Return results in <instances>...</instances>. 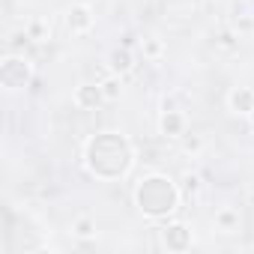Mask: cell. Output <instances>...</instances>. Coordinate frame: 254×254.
<instances>
[{
  "instance_id": "obj_1",
  "label": "cell",
  "mask_w": 254,
  "mask_h": 254,
  "mask_svg": "<svg viewBox=\"0 0 254 254\" xmlns=\"http://www.w3.org/2000/svg\"><path fill=\"white\" fill-rule=\"evenodd\" d=\"M177 189L171 186V180L165 177H150L144 180V186L138 189V203L147 215L153 218H162V215H171L177 209Z\"/></svg>"
},
{
  "instance_id": "obj_2",
  "label": "cell",
  "mask_w": 254,
  "mask_h": 254,
  "mask_svg": "<svg viewBox=\"0 0 254 254\" xmlns=\"http://www.w3.org/2000/svg\"><path fill=\"white\" fill-rule=\"evenodd\" d=\"M230 108L236 114H251L254 111V90H245V87L233 90L230 93Z\"/></svg>"
},
{
  "instance_id": "obj_3",
  "label": "cell",
  "mask_w": 254,
  "mask_h": 254,
  "mask_svg": "<svg viewBox=\"0 0 254 254\" xmlns=\"http://www.w3.org/2000/svg\"><path fill=\"white\" fill-rule=\"evenodd\" d=\"M102 99H105L102 87H78V93H75V102H78L81 108H96Z\"/></svg>"
},
{
  "instance_id": "obj_4",
  "label": "cell",
  "mask_w": 254,
  "mask_h": 254,
  "mask_svg": "<svg viewBox=\"0 0 254 254\" xmlns=\"http://www.w3.org/2000/svg\"><path fill=\"white\" fill-rule=\"evenodd\" d=\"M165 242H168V248L183 251V248L189 245V230H186L183 224H174V227H168V230H165Z\"/></svg>"
},
{
  "instance_id": "obj_5",
  "label": "cell",
  "mask_w": 254,
  "mask_h": 254,
  "mask_svg": "<svg viewBox=\"0 0 254 254\" xmlns=\"http://www.w3.org/2000/svg\"><path fill=\"white\" fill-rule=\"evenodd\" d=\"M90 24H93V15H90V9L78 6V9H72V12H69V27H72L75 33H84Z\"/></svg>"
},
{
  "instance_id": "obj_6",
  "label": "cell",
  "mask_w": 254,
  "mask_h": 254,
  "mask_svg": "<svg viewBox=\"0 0 254 254\" xmlns=\"http://www.w3.org/2000/svg\"><path fill=\"white\" fill-rule=\"evenodd\" d=\"M162 132H165V135H171V138L183 135V117H180L177 111H168V114L162 117Z\"/></svg>"
},
{
  "instance_id": "obj_7",
  "label": "cell",
  "mask_w": 254,
  "mask_h": 254,
  "mask_svg": "<svg viewBox=\"0 0 254 254\" xmlns=\"http://www.w3.org/2000/svg\"><path fill=\"white\" fill-rule=\"evenodd\" d=\"M111 69H114V72H129V69H132L129 51H126V48H123V51H114V54H111Z\"/></svg>"
},
{
  "instance_id": "obj_8",
  "label": "cell",
  "mask_w": 254,
  "mask_h": 254,
  "mask_svg": "<svg viewBox=\"0 0 254 254\" xmlns=\"http://www.w3.org/2000/svg\"><path fill=\"white\" fill-rule=\"evenodd\" d=\"M215 224H218L221 230H230V227H236V224H239V215H236L233 209H221V212L215 215Z\"/></svg>"
},
{
  "instance_id": "obj_9",
  "label": "cell",
  "mask_w": 254,
  "mask_h": 254,
  "mask_svg": "<svg viewBox=\"0 0 254 254\" xmlns=\"http://www.w3.org/2000/svg\"><path fill=\"white\" fill-rule=\"evenodd\" d=\"M102 93H105V99H117L120 96V81H105L102 84Z\"/></svg>"
},
{
  "instance_id": "obj_10",
  "label": "cell",
  "mask_w": 254,
  "mask_h": 254,
  "mask_svg": "<svg viewBox=\"0 0 254 254\" xmlns=\"http://www.w3.org/2000/svg\"><path fill=\"white\" fill-rule=\"evenodd\" d=\"M75 233H78V236H90V233H93V221H90V218H81V221L75 224Z\"/></svg>"
},
{
  "instance_id": "obj_11",
  "label": "cell",
  "mask_w": 254,
  "mask_h": 254,
  "mask_svg": "<svg viewBox=\"0 0 254 254\" xmlns=\"http://www.w3.org/2000/svg\"><path fill=\"white\" fill-rule=\"evenodd\" d=\"M197 189H200V180L197 177H186V197H191Z\"/></svg>"
}]
</instances>
